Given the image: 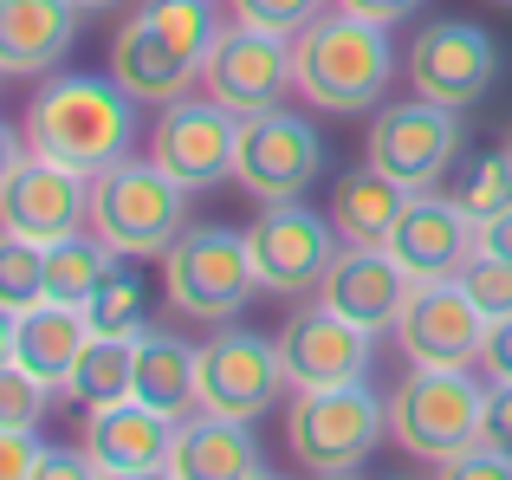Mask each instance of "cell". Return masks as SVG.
<instances>
[{
	"mask_svg": "<svg viewBox=\"0 0 512 480\" xmlns=\"http://www.w3.org/2000/svg\"><path fill=\"white\" fill-rule=\"evenodd\" d=\"M26 143L78 176H104L137 150V98L111 72H59L26 104Z\"/></svg>",
	"mask_w": 512,
	"mask_h": 480,
	"instance_id": "obj_1",
	"label": "cell"
},
{
	"mask_svg": "<svg viewBox=\"0 0 512 480\" xmlns=\"http://www.w3.org/2000/svg\"><path fill=\"white\" fill-rule=\"evenodd\" d=\"M389 78H396V46L389 26H370L357 13H318L299 39H292V91L312 111L331 117H363L383 104Z\"/></svg>",
	"mask_w": 512,
	"mask_h": 480,
	"instance_id": "obj_2",
	"label": "cell"
},
{
	"mask_svg": "<svg viewBox=\"0 0 512 480\" xmlns=\"http://www.w3.org/2000/svg\"><path fill=\"white\" fill-rule=\"evenodd\" d=\"M188 228V189L169 176L156 156H124L117 169L91 176V234L111 253L163 260L175 234Z\"/></svg>",
	"mask_w": 512,
	"mask_h": 480,
	"instance_id": "obj_3",
	"label": "cell"
},
{
	"mask_svg": "<svg viewBox=\"0 0 512 480\" xmlns=\"http://www.w3.org/2000/svg\"><path fill=\"white\" fill-rule=\"evenodd\" d=\"M480 416H487V383L474 370H415L389 390V435L402 455H422L428 468L480 448Z\"/></svg>",
	"mask_w": 512,
	"mask_h": 480,
	"instance_id": "obj_4",
	"label": "cell"
},
{
	"mask_svg": "<svg viewBox=\"0 0 512 480\" xmlns=\"http://www.w3.org/2000/svg\"><path fill=\"white\" fill-rule=\"evenodd\" d=\"M163 292H169L175 312L201 318V325L240 318L247 299L260 292V273H253V253H247V228H221V221L182 228L175 247L163 253Z\"/></svg>",
	"mask_w": 512,
	"mask_h": 480,
	"instance_id": "obj_5",
	"label": "cell"
},
{
	"mask_svg": "<svg viewBox=\"0 0 512 480\" xmlns=\"http://www.w3.org/2000/svg\"><path fill=\"white\" fill-rule=\"evenodd\" d=\"M389 429V403L363 383H331V390H299L286 409V448L299 455V468L325 474H357L370 461V448Z\"/></svg>",
	"mask_w": 512,
	"mask_h": 480,
	"instance_id": "obj_6",
	"label": "cell"
},
{
	"mask_svg": "<svg viewBox=\"0 0 512 480\" xmlns=\"http://www.w3.org/2000/svg\"><path fill=\"white\" fill-rule=\"evenodd\" d=\"M331 169V150L318 137V124H305L299 111L273 104L260 117H240V150H234V182L253 202H299L318 189V176Z\"/></svg>",
	"mask_w": 512,
	"mask_h": 480,
	"instance_id": "obj_7",
	"label": "cell"
},
{
	"mask_svg": "<svg viewBox=\"0 0 512 480\" xmlns=\"http://www.w3.org/2000/svg\"><path fill=\"white\" fill-rule=\"evenodd\" d=\"M461 156V111L435 98H396V104H376L370 117V137H363V163H376L383 176H396L402 189H441V176L454 169Z\"/></svg>",
	"mask_w": 512,
	"mask_h": 480,
	"instance_id": "obj_8",
	"label": "cell"
},
{
	"mask_svg": "<svg viewBox=\"0 0 512 480\" xmlns=\"http://www.w3.org/2000/svg\"><path fill=\"white\" fill-rule=\"evenodd\" d=\"M286 390L279 338L266 331H221L214 344L195 351V409L227 422H260Z\"/></svg>",
	"mask_w": 512,
	"mask_h": 480,
	"instance_id": "obj_9",
	"label": "cell"
},
{
	"mask_svg": "<svg viewBox=\"0 0 512 480\" xmlns=\"http://www.w3.org/2000/svg\"><path fill=\"white\" fill-rule=\"evenodd\" d=\"M338 228L331 215H312L305 202H266L247 228V253L253 273H260V292H279V299H299V292H318V279L338 260Z\"/></svg>",
	"mask_w": 512,
	"mask_h": 480,
	"instance_id": "obj_10",
	"label": "cell"
},
{
	"mask_svg": "<svg viewBox=\"0 0 512 480\" xmlns=\"http://www.w3.org/2000/svg\"><path fill=\"white\" fill-rule=\"evenodd\" d=\"M487 331H493V318L474 305V292L461 279L415 286L396 318V344L415 370H474L480 351H487Z\"/></svg>",
	"mask_w": 512,
	"mask_h": 480,
	"instance_id": "obj_11",
	"label": "cell"
},
{
	"mask_svg": "<svg viewBox=\"0 0 512 480\" xmlns=\"http://www.w3.org/2000/svg\"><path fill=\"white\" fill-rule=\"evenodd\" d=\"M506 59H500V39L474 20H435L415 33L409 46V85L422 98L448 104V111H474L493 85H500Z\"/></svg>",
	"mask_w": 512,
	"mask_h": 480,
	"instance_id": "obj_12",
	"label": "cell"
},
{
	"mask_svg": "<svg viewBox=\"0 0 512 480\" xmlns=\"http://www.w3.org/2000/svg\"><path fill=\"white\" fill-rule=\"evenodd\" d=\"M201 91L234 117H260L292 91V39L266 33V26H221L208 65H201Z\"/></svg>",
	"mask_w": 512,
	"mask_h": 480,
	"instance_id": "obj_13",
	"label": "cell"
},
{
	"mask_svg": "<svg viewBox=\"0 0 512 480\" xmlns=\"http://www.w3.org/2000/svg\"><path fill=\"white\" fill-rule=\"evenodd\" d=\"M234 150H240V117L221 111L208 91L163 104V117H156V130H150V156L188 195H201V189L234 176Z\"/></svg>",
	"mask_w": 512,
	"mask_h": 480,
	"instance_id": "obj_14",
	"label": "cell"
},
{
	"mask_svg": "<svg viewBox=\"0 0 512 480\" xmlns=\"http://www.w3.org/2000/svg\"><path fill=\"white\" fill-rule=\"evenodd\" d=\"M279 364H286L292 390L363 383V377H370V364H376V338L318 299V305H299V312L279 325Z\"/></svg>",
	"mask_w": 512,
	"mask_h": 480,
	"instance_id": "obj_15",
	"label": "cell"
},
{
	"mask_svg": "<svg viewBox=\"0 0 512 480\" xmlns=\"http://www.w3.org/2000/svg\"><path fill=\"white\" fill-rule=\"evenodd\" d=\"M0 228L39 240V247H52L65 234H85L91 228V176L52 163V156H26L20 176L0 195Z\"/></svg>",
	"mask_w": 512,
	"mask_h": 480,
	"instance_id": "obj_16",
	"label": "cell"
},
{
	"mask_svg": "<svg viewBox=\"0 0 512 480\" xmlns=\"http://www.w3.org/2000/svg\"><path fill=\"white\" fill-rule=\"evenodd\" d=\"M389 253L402 260V273L415 279V286H428V279H461V266L480 253V221L467 215L454 195H409V208H402L396 234H389Z\"/></svg>",
	"mask_w": 512,
	"mask_h": 480,
	"instance_id": "obj_17",
	"label": "cell"
},
{
	"mask_svg": "<svg viewBox=\"0 0 512 480\" xmlns=\"http://www.w3.org/2000/svg\"><path fill=\"white\" fill-rule=\"evenodd\" d=\"M409 292H415V279L402 273L396 253L389 247H357V240H344L338 260H331V273L318 279V299H325L331 312H344L350 325H363L370 338L396 331Z\"/></svg>",
	"mask_w": 512,
	"mask_h": 480,
	"instance_id": "obj_18",
	"label": "cell"
},
{
	"mask_svg": "<svg viewBox=\"0 0 512 480\" xmlns=\"http://www.w3.org/2000/svg\"><path fill=\"white\" fill-rule=\"evenodd\" d=\"M111 78L137 104H156V111H163V104L188 98V91L201 85V65L188 59L182 46H169L143 13H130V20L117 26V39H111Z\"/></svg>",
	"mask_w": 512,
	"mask_h": 480,
	"instance_id": "obj_19",
	"label": "cell"
},
{
	"mask_svg": "<svg viewBox=\"0 0 512 480\" xmlns=\"http://www.w3.org/2000/svg\"><path fill=\"white\" fill-rule=\"evenodd\" d=\"M78 39V0H0V78H52Z\"/></svg>",
	"mask_w": 512,
	"mask_h": 480,
	"instance_id": "obj_20",
	"label": "cell"
},
{
	"mask_svg": "<svg viewBox=\"0 0 512 480\" xmlns=\"http://www.w3.org/2000/svg\"><path fill=\"white\" fill-rule=\"evenodd\" d=\"M85 448L98 455L104 474H130V468H169L175 448V422L163 409L137 403V396H117V403H98L85 416Z\"/></svg>",
	"mask_w": 512,
	"mask_h": 480,
	"instance_id": "obj_21",
	"label": "cell"
},
{
	"mask_svg": "<svg viewBox=\"0 0 512 480\" xmlns=\"http://www.w3.org/2000/svg\"><path fill=\"white\" fill-rule=\"evenodd\" d=\"M260 442H253V422H227V416H195L175 422V448H169V480H253Z\"/></svg>",
	"mask_w": 512,
	"mask_h": 480,
	"instance_id": "obj_22",
	"label": "cell"
},
{
	"mask_svg": "<svg viewBox=\"0 0 512 480\" xmlns=\"http://www.w3.org/2000/svg\"><path fill=\"white\" fill-rule=\"evenodd\" d=\"M85 344H91V318L78 312V305L39 299L33 312L13 318V364H26L39 383H52V390H65V377H72Z\"/></svg>",
	"mask_w": 512,
	"mask_h": 480,
	"instance_id": "obj_23",
	"label": "cell"
},
{
	"mask_svg": "<svg viewBox=\"0 0 512 480\" xmlns=\"http://www.w3.org/2000/svg\"><path fill=\"white\" fill-rule=\"evenodd\" d=\"M409 195L415 189H402L396 176H383L376 163H363V169H350V176H338V189H331V228L344 240H357V247H389Z\"/></svg>",
	"mask_w": 512,
	"mask_h": 480,
	"instance_id": "obj_24",
	"label": "cell"
},
{
	"mask_svg": "<svg viewBox=\"0 0 512 480\" xmlns=\"http://www.w3.org/2000/svg\"><path fill=\"white\" fill-rule=\"evenodd\" d=\"M195 351L201 344H182L169 331H143L137 338V370H130V396L150 409H163L169 422L195 416Z\"/></svg>",
	"mask_w": 512,
	"mask_h": 480,
	"instance_id": "obj_25",
	"label": "cell"
},
{
	"mask_svg": "<svg viewBox=\"0 0 512 480\" xmlns=\"http://www.w3.org/2000/svg\"><path fill=\"white\" fill-rule=\"evenodd\" d=\"M85 318L98 338H130L137 344L150 331V279L137 273V253H111L98 292L85 299Z\"/></svg>",
	"mask_w": 512,
	"mask_h": 480,
	"instance_id": "obj_26",
	"label": "cell"
},
{
	"mask_svg": "<svg viewBox=\"0 0 512 480\" xmlns=\"http://www.w3.org/2000/svg\"><path fill=\"white\" fill-rule=\"evenodd\" d=\"M130 370H137V344L130 338H98V331H91V344L78 351L72 377H65V396L85 403V409L117 403V396H130Z\"/></svg>",
	"mask_w": 512,
	"mask_h": 480,
	"instance_id": "obj_27",
	"label": "cell"
},
{
	"mask_svg": "<svg viewBox=\"0 0 512 480\" xmlns=\"http://www.w3.org/2000/svg\"><path fill=\"white\" fill-rule=\"evenodd\" d=\"M104 266H111V247H104L98 234H65L46 247V299L52 305H78L85 312V299L98 292Z\"/></svg>",
	"mask_w": 512,
	"mask_h": 480,
	"instance_id": "obj_28",
	"label": "cell"
},
{
	"mask_svg": "<svg viewBox=\"0 0 512 480\" xmlns=\"http://www.w3.org/2000/svg\"><path fill=\"white\" fill-rule=\"evenodd\" d=\"M39 299H46V247L13 234V228H0V305L20 318V312H33Z\"/></svg>",
	"mask_w": 512,
	"mask_h": 480,
	"instance_id": "obj_29",
	"label": "cell"
},
{
	"mask_svg": "<svg viewBox=\"0 0 512 480\" xmlns=\"http://www.w3.org/2000/svg\"><path fill=\"white\" fill-rule=\"evenodd\" d=\"M454 202H461L474 221H493L500 208H512V150H500V156H480V163L467 169V182L454 189Z\"/></svg>",
	"mask_w": 512,
	"mask_h": 480,
	"instance_id": "obj_30",
	"label": "cell"
},
{
	"mask_svg": "<svg viewBox=\"0 0 512 480\" xmlns=\"http://www.w3.org/2000/svg\"><path fill=\"white\" fill-rule=\"evenodd\" d=\"M46 396L52 383H39L26 364H0V429H39V416H46Z\"/></svg>",
	"mask_w": 512,
	"mask_h": 480,
	"instance_id": "obj_31",
	"label": "cell"
},
{
	"mask_svg": "<svg viewBox=\"0 0 512 480\" xmlns=\"http://www.w3.org/2000/svg\"><path fill=\"white\" fill-rule=\"evenodd\" d=\"M461 286L474 292V305L487 318H512V260H500V253L480 247L474 260L461 266Z\"/></svg>",
	"mask_w": 512,
	"mask_h": 480,
	"instance_id": "obj_32",
	"label": "cell"
},
{
	"mask_svg": "<svg viewBox=\"0 0 512 480\" xmlns=\"http://www.w3.org/2000/svg\"><path fill=\"white\" fill-rule=\"evenodd\" d=\"M227 7H234V20H240V26H266V33L299 39L305 26H312L318 13L331 7V0H227Z\"/></svg>",
	"mask_w": 512,
	"mask_h": 480,
	"instance_id": "obj_33",
	"label": "cell"
},
{
	"mask_svg": "<svg viewBox=\"0 0 512 480\" xmlns=\"http://www.w3.org/2000/svg\"><path fill=\"white\" fill-rule=\"evenodd\" d=\"M435 480H512V455H500V448H467V455H454V461H441Z\"/></svg>",
	"mask_w": 512,
	"mask_h": 480,
	"instance_id": "obj_34",
	"label": "cell"
},
{
	"mask_svg": "<svg viewBox=\"0 0 512 480\" xmlns=\"http://www.w3.org/2000/svg\"><path fill=\"white\" fill-rule=\"evenodd\" d=\"M39 455H46V442L33 429H0V480H33Z\"/></svg>",
	"mask_w": 512,
	"mask_h": 480,
	"instance_id": "obj_35",
	"label": "cell"
},
{
	"mask_svg": "<svg viewBox=\"0 0 512 480\" xmlns=\"http://www.w3.org/2000/svg\"><path fill=\"white\" fill-rule=\"evenodd\" d=\"M33 480H104V468H98L91 448H46L39 468H33Z\"/></svg>",
	"mask_w": 512,
	"mask_h": 480,
	"instance_id": "obj_36",
	"label": "cell"
},
{
	"mask_svg": "<svg viewBox=\"0 0 512 480\" xmlns=\"http://www.w3.org/2000/svg\"><path fill=\"white\" fill-rule=\"evenodd\" d=\"M480 442L512 455V383H487V416H480Z\"/></svg>",
	"mask_w": 512,
	"mask_h": 480,
	"instance_id": "obj_37",
	"label": "cell"
},
{
	"mask_svg": "<svg viewBox=\"0 0 512 480\" xmlns=\"http://www.w3.org/2000/svg\"><path fill=\"white\" fill-rule=\"evenodd\" d=\"M331 7H338V13H357V20H370V26H409L428 0H331Z\"/></svg>",
	"mask_w": 512,
	"mask_h": 480,
	"instance_id": "obj_38",
	"label": "cell"
},
{
	"mask_svg": "<svg viewBox=\"0 0 512 480\" xmlns=\"http://www.w3.org/2000/svg\"><path fill=\"white\" fill-rule=\"evenodd\" d=\"M480 370H487V383H512V318H493L487 351H480Z\"/></svg>",
	"mask_w": 512,
	"mask_h": 480,
	"instance_id": "obj_39",
	"label": "cell"
},
{
	"mask_svg": "<svg viewBox=\"0 0 512 480\" xmlns=\"http://www.w3.org/2000/svg\"><path fill=\"white\" fill-rule=\"evenodd\" d=\"M33 156V143H26V130H13L7 117H0V195H7V182L20 176V163Z\"/></svg>",
	"mask_w": 512,
	"mask_h": 480,
	"instance_id": "obj_40",
	"label": "cell"
},
{
	"mask_svg": "<svg viewBox=\"0 0 512 480\" xmlns=\"http://www.w3.org/2000/svg\"><path fill=\"white\" fill-rule=\"evenodd\" d=\"M480 247L500 253V260H512V208H500L493 221H480Z\"/></svg>",
	"mask_w": 512,
	"mask_h": 480,
	"instance_id": "obj_41",
	"label": "cell"
},
{
	"mask_svg": "<svg viewBox=\"0 0 512 480\" xmlns=\"http://www.w3.org/2000/svg\"><path fill=\"white\" fill-rule=\"evenodd\" d=\"M7 357H13V312L0 305V364H7Z\"/></svg>",
	"mask_w": 512,
	"mask_h": 480,
	"instance_id": "obj_42",
	"label": "cell"
},
{
	"mask_svg": "<svg viewBox=\"0 0 512 480\" xmlns=\"http://www.w3.org/2000/svg\"><path fill=\"white\" fill-rule=\"evenodd\" d=\"M104 480H169V468H130V474H104Z\"/></svg>",
	"mask_w": 512,
	"mask_h": 480,
	"instance_id": "obj_43",
	"label": "cell"
},
{
	"mask_svg": "<svg viewBox=\"0 0 512 480\" xmlns=\"http://www.w3.org/2000/svg\"><path fill=\"white\" fill-rule=\"evenodd\" d=\"M111 7H124V0H78V13H111Z\"/></svg>",
	"mask_w": 512,
	"mask_h": 480,
	"instance_id": "obj_44",
	"label": "cell"
},
{
	"mask_svg": "<svg viewBox=\"0 0 512 480\" xmlns=\"http://www.w3.org/2000/svg\"><path fill=\"white\" fill-rule=\"evenodd\" d=\"M253 480H286V474H266V468H260V474H253Z\"/></svg>",
	"mask_w": 512,
	"mask_h": 480,
	"instance_id": "obj_45",
	"label": "cell"
},
{
	"mask_svg": "<svg viewBox=\"0 0 512 480\" xmlns=\"http://www.w3.org/2000/svg\"><path fill=\"white\" fill-rule=\"evenodd\" d=\"M325 480H357V474H325Z\"/></svg>",
	"mask_w": 512,
	"mask_h": 480,
	"instance_id": "obj_46",
	"label": "cell"
},
{
	"mask_svg": "<svg viewBox=\"0 0 512 480\" xmlns=\"http://www.w3.org/2000/svg\"><path fill=\"white\" fill-rule=\"evenodd\" d=\"M500 7H512V0H500Z\"/></svg>",
	"mask_w": 512,
	"mask_h": 480,
	"instance_id": "obj_47",
	"label": "cell"
},
{
	"mask_svg": "<svg viewBox=\"0 0 512 480\" xmlns=\"http://www.w3.org/2000/svg\"><path fill=\"white\" fill-rule=\"evenodd\" d=\"M506 150H512V143H506Z\"/></svg>",
	"mask_w": 512,
	"mask_h": 480,
	"instance_id": "obj_48",
	"label": "cell"
}]
</instances>
